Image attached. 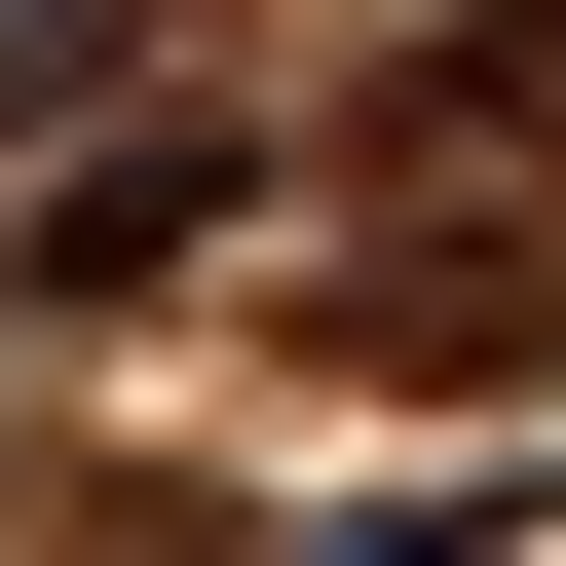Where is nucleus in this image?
I'll use <instances>...</instances> for the list:
<instances>
[{"mask_svg":"<svg viewBox=\"0 0 566 566\" xmlns=\"http://www.w3.org/2000/svg\"><path fill=\"white\" fill-rule=\"evenodd\" d=\"M566 340V264L528 227H416V264H340V378H528Z\"/></svg>","mask_w":566,"mask_h":566,"instance_id":"nucleus-1","label":"nucleus"},{"mask_svg":"<svg viewBox=\"0 0 566 566\" xmlns=\"http://www.w3.org/2000/svg\"><path fill=\"white\" fill-rule=\"evenodd\" d=\"M416 151H566V0H453L416 39Z\"/></svg>","mask_w":566,"mask_h":566,"instance_id":"nucleus-2","label":"nucleus"}]
</instances>
